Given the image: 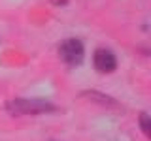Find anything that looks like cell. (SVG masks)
Segmentation results:
<instances>
[{
	"mask_svg": "<svg viewBox=\"0 0 151 141\" xmlns=\"http://www.w3.org/2000/svg\"><path fill=\"white\" fill-rule=\"evenodd\" d=\"M94 68L102 73H110L117 68V58L110 49H96L94 51Z\"/></svg>",
	"mask_w": 151,
	"mask_h": 141,
	"instance_id": "3957f363",
	"label": "cell"
},
{
	"mask_svg": "<svg viewBox=\"0 0 151 141\" xmlns=\"http://www.w3.org/2000/svg\"><path fill=\"white\" fill-rule=\"evenodd\" d=\"M140 120H142V130H144V134L149 135L151 134V130H149V115H147V113H142Z\"/></svg>",
	"mask_w": 151,
	"mask_h": 141,
	"instance_id": "277c9868",
	"label": "cell"
},
{
	"mask_svg": "<svg viewBox=\"0 0 151 141\" xmlns=\"http://www.w3.org/2000/svg\"><path fill=\"white\" fill-rule=\"evenodd\" d=\"M59 53H60V58H63L66 64L78 66V64H81V60L85 56V49H83V43L79 40L70 38V40H64L63 43H60Z\"/></svg>",
	"mask_w": 151,
	"mask_h": 141,
	"instance_id": "7a4b0ae2",
	"label": "cell"
},
{
	"mask_svg": "<svg viewBox=\"0 0 151 141\" xmlns=\"http://www.w3.org/2000/svg\"><path fill=\"white\" fill-rule=\"evenodd\" d=\"M6 109L12 113V115H38V113H51L55 111V105L45 100H23V98H17V100H12L6 103Z\"/></svg>",
	"mask_w": 151,
	"mask_h": 141,
	"instance_id": "6da1fadb",
	"label": "cell"
}]
</instances>
